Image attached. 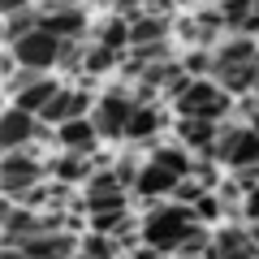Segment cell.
<instances>
[{"label":"cell","mask_w":259,"mask_h":259,"mask_svg":"<svg viewBox=\"0 0 259 259\" xmlns=\"http://www.w3.org/2000/svg\"><path fill=\"white\" fill-rule=\"evenodd\" d=\"M216 164L233 168H259V134L246 125V121H225L221 125V143H216Z\"/></svg>","instance_id":"3957f363"},{"label":"cell","mask_w":259,"mask_h":259,"mask_svg":"<svg viewBox=\"0 0 259 259\" xmlns=\"http://www.w3.org/2000/svg\"><path fill=\"white\" fill-rule=\"evenodd\" d=\"M212 61H216V69H242V65H255L259 61V44L246 39V35H229L212 52ZM216 69H212V74H216Z\"/></svg>","instance_id":"5bb4252c"},{"label":"cell","mask_w":259,"mask_h":259,"mask_svg":"<svg viewBox=\"0 0 259 259\" xmlns=\"http://www.w3.org/2000/svg\"><path fill=\"white\" fill-rule=\"evenodd\" d=\"M130 117H134V100H130L125 91H104L100 100H95V130H100V139H125V130H130Z\"/></svg>","instance_id":"8992f818"},{"label":"cell","mask_w":259,"mask_h":259,"mask_svg":"<svg viewBox=\"0 0 259 259\" xmlns=\"http://www.w3.org/2000/svg\"><path fill=\"white\" fill-rule=\"evenodd\" d=\"M39 18H44V9H35V5H22V9L5 13V39H9V48L18 39H26L30 30H39Z\"/></svg>","instance_id":"ac0fdd59"},{"label":"cell","mask_w":259,"mask_h":259,"mask_svg":"<svg viewBox=\"0 0 259 259\" xmlns=\"http://www.w3.org/2000/svg\"><path fill=\"white\" fill-rule=\"evenodd\" d=\"M82 255L87 259H117L121 255V242L117 238H104V233H87V238H82Z\"/></svg>","instance_id":"603a6c76"},{"label":"cell","mask_w":259,"mask_h":259,"mask_svg":"<svg viewBox=\"0 0 259 259\" xmlns=\"http://www.w3.org/2000/svg\"><path fill=\"white\" fill-rule=\"evenodd\" d=\"M117 61H121V56H117V52H108L104 44H87V56H82V74L100 78V74H108V69H112Z\"/></svg>","instance_id":"7402d4cb"},{"label":"cell","mask_w":259,"mask_h":259,"mask_svg":"<svg viewBox=\"0 0 259 259\" xmlns=\"http://www.w3.org/2000/svg\"><path fill=\"white\" fill-rule=\"evenodd\" d=\"M173 108H177L182 121H216V125H225V117L233 112V95L216 78H194L173 100Z\"/></svg>","instance_id":"7a4b0ae2"},{"label":"cell","mask_w":259,"mask_h":259,"mask_svg":"<svg viewBox=\"0 0 259 259\" xmlns=\"http://www.w3.org/2000/svg\"><path fill=\"white\" fill-rule=\"evenodd\" d=\"M203 182H194V177H186V182H177V190H173V203H186V207H194L199 199H203Z\"/></svg>","instance_id":"484cf974"},{"label":"cell","mask_w":259,"mask_h":259,"mask_svg":"<svg viewBox=\"0 0 259 259\" xmlns=\"http://www.w3.org/2000/svg\"><path fill=\"white\" fill-rule=\"evenodd\" d=\"M108 194H130L125 186H121L117 168H104V173H91V177H87V199H108Z\"/></svg>","instance_id":"44dd1931"},{"label":"cell","mask_w":259,"mask_h":259,"mask_svg":"<svg viewBox=\"0 0 259 259\" xmlns=\"http://www.w3.org/2000/svg\"><path fill=\"white\" fill-rule=\"evenodd\" d=\"M156 44H168V18L147 9V18H139L130 26V52L134 48H156Z\"/></svg>","instance_id":"2e32d148"},{"label":"cell","mask_w":259,"mask_h":259,"mask_svg":"<svg viewBox=\"0 0 259 259\" xmlns=\"http://www.w3.org/2000/svg\"><path fill=\"white\" fill-rule=\"evenodd\" d=\"M95 100H100V95H91L87 87H61V95L44 108V117H39V121H44L48 130H61V125H69V121L91 117V112H95Z\"/></svg>","instance_id":"52a82bcc"},{"label":"cell","mask_w":259,"mask_h":259,"mask_svg":"<svg viewBox=\"0 0 259 259\" xmlns=\"http://www.w3.org/2000/svg\"><path fill=\"white\" fill-rule=\"evenodd\" d=\"M160 125H164V117H160L156 104H139V100H134V117H130L125 139H130V143H151V139L160 134Z\"/></svg>","instance_id":"e0dca14e"},{"label":"cell","mask_w":259,"mask_h":259,"mask_svg":"<svg viewBox=\"0 0 259 259\" xmlns=\"http://www.w3.org/2000/svg\"><path fill=\"white\" fill-rule=\"evenodd\" d=\"M242 216H246L250 225H259V186L246 194V199H242Z\"/></svg>","instance_id":"4316f807"},{"label":"cell","mask_w":259,"mask_h":259,"mask_svg":"<svg viewBox=\"0 0 259 259\" xmlns=\"http://www.w3.org/2000/svg\"><path fill=\"white\" fill-rule=\"evenodd\" d=\"M182 147L199 160H216V143H221V125L216 121H177Z\"/></svg>","instance_id":"30bf717a"},{"label":"cell","mask_w":259,"mask_h":259,"mask_svg":"<svg viewBox=\"0 0 259 259\" xmlns=\"http://www.w3.org/2000/svg\"><path fill=\"white\" fill-rule=\"evenodd\" d=\"M95 44H104L108 52H130V22L121 18V13H112L108 22H100V30H95Z\"/></svg>","instance_id":"d6986e66"},{"label":"cell","mask_w":259,"mask_h":259,"mask_svg":"<svg viewBox=\"0 0 259 259\" xmlns=\"http://www.w3.org/2000/svg\"><path fill=\"white\" fill-rule=\"evenodd\" d=\"M130 194H108V199H87L82 203V212L87 216H95V212H130Z\"/></svg>","instance_id":"cb8c5ba5"},{"label":"cell","mask_w":259,"mask_h":259,"mask_svg":"<svg viewBox=\"0 0 259 259\" xmlns=\"http://www.w3.org/2000/svg\"><path fill=\"white\" fill-rule=\"evenodd\" d=\"M48 173H52L61 186H74V182H82V177H87V160H82V156H69V151H61V156L48 164Z\"/></svg>","instance_id":"ffe728a7"},{"label":"cell","mask_w":259,"mask_h":259,"mask_svg":"<svg viewBox=\"0 0 259 259\" xmlns=\"http://www.w3.org/2000/svg\"><path fill=\"white\" fill-rule=\"evenodd\" d=\"M255 95H259V91H255Z\"/></svg>","instance_id":"f546056e"},{"label":"cell","mask_w":259,"mask_h":259,"mask_svg":"<svg viewBox=\"0 0 259 259\" xmlns=\"http://www.w3.org/2000/svg\"><path fill=\"white\" fill-rule=\"evenodd\" d=\"M212 259H259L255 242H250V229H242V225L216 229L212 233Z\"/></svg>","instance_id":"8fae6325"},{"label":"cell","mask_w":259,"mask_h":259,"mask_svg":"<svg viewBox=\"0 0 259 259\" xmlns=\"http://www.w3.org/2000/svg\"><path fill=\"white\" fill-rule=\"evenodd\" d=\"M177 182H182V177H173L168 173V168H160V164H143L139 168V182H134V194H139V199H173V190H177Z\"/></svg>","instance_id":"9a60e30c"},{"label":"cell","mask_w":259,"mask_h":259,"mask_svg":"<svg viewBox=\"0 0 259 259\" xmlns=\"http://www.w3.org/2000/svg\"><path fill=\"white\" fill-rule=\"evenodd\" d=\"M56 143H61V151H69V156H82V160H87L104 139H100V130H95V121L82 117V121H69V125L56 130Z\"/></svg>","instance_id":"7c38bea8"},{"label":"cell","mask_w":259,"mask_h":259,"mask_svg":"<svg viewBox=\"0 0 259 259\" xmlns=\"http://www.w3.org/2000/svg\"><path fill=\"white\" fill-rule=\"evenodd\" d=\"M9 56L18 61V69H30V74H48L52 65H61V56H65V39L48 35V30H30L26 39H18V44L9 48Z\"/></svg>","instance_id":"277c9868"},{"label":"cell","mask_w":259,"mask_h":259,"mask_svg":"<svg viewBox=\"0 0 259 259\" xmlns=\"http://www.w3.org/2000/svg\"><path fill=\"white\" fill-rule=\"evenodd\" d=\"M39 134H48V125L39 117L13 108V104L5 108V117H0V147H5V151H26Z\"/></svg>","instance_id":"ba28073f"},{"label":"cell","mask_w":259,"mask_h":259,"mask_svg":"<svg viewBox=\"0 0 259 259\" xmlns=\"http://www.w3.org/2000/svg\"><path fill=\"white\" fill-rule=\"evenodd\" d=\"M221 212H225V203H221V199H216V194H203V199L194 203V221L203 225V229H207V225H212V221H221Z\"/></svg>","instance_id":"d4e9b609"},{"label":"cell","mask_w":259,"mask_h":259,"mask_svg":"<svg viewBox=\"0 0 259 259\" xmlns=\"http://www.w3.org/2000/svg\"><path fill=\"white\" fill-rule=\"evenodd\" d=\"M44 173L48 168L39 164L35 151H5V160H0V190L18 203L22 194H30L39 182H44Z\"/></svg>","instance_id":"5b68a950"},{"label":"cell","mask_w":259,"mask_h":259,"mask_svg":"<svg viewBox=\"0 0 259 259\" xmlns=\"http://www.w3.org/2000/svg\"><path fill=\"white\" fill-rule=\"evenodd\" d=\"M199 229V221H194V207L186 203H156L147 216H143V246H151L156 255H177V246H182L190 233Z\"/></svg>","instance_id":"6da1fadb"},{"label":"cell","mask_w":259,"mask_h":259,"mask_svg":"<svg viewBox=\"0 0 259 259\" xmlns=\"http://www.w3.org/2000/svg\"><path fill=\"white\" fill-rule=\"evenodd\" d=\"M0 259H30L22 246H0Z\"/></svg>","instance_id":"83f0119b"},{"label":"cell","mask_w":259,"mask_h":259,"mask_svg":"<svg viewBox=\"0 0 259 259\" xmlns=\"http://www.w3.org/2000/svg\"><path fill=\"white\" fill-rule=\"evenodd\" d=\"M39 30L65 39V44H82V35H87V13L74 9V5H52V9H44V18H39Z\"/></svg>","instance_id":"9c48e42d"},{"label":"cell","mask_w":259,"mask_h":259,"mask_svg":"<svg viewBox=\"0 0 259 259\" xmlns=\"http://www.w3.org/2000/svg\"><path fill=\"white\" fill-rule=\"evenodd\" d=\"M61 87L65 82H56L52 74H44V78H35V82L26 87V91H18L13 95V108H22V112H30V117H44V108L61 95Z\"/></svg>","instance_id":"4fadbf2b"},{"label":"cell","mask_w":259,"mask_h":259,"mask_svg":"<svg viewBox=\"0 0 259 259\" xmlns=\"http://www.w3.org/2000/svg\"><path fill=\"white\" fill-rule=\"evenodd\" d=\"M250 242H255V250H259V225H250Z\"/></svg>","instance_id":"f1b7e54d"}]
</instances>
